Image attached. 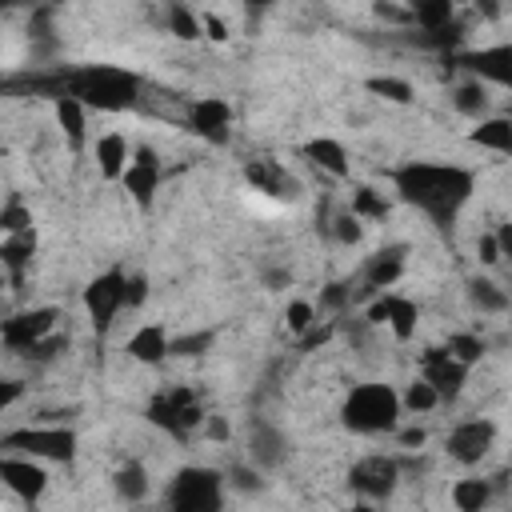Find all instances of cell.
Listing matches in <instances>:
<instances>
[{
  "label": "cell",
  "mask_w": 512,
  "mask_h": 512,
  "mask_svg": "<svg viewBox=\"0 0 512 512\" xmlns=\"http://www.w3.org/2000/svg\"><path fill=\"white\" fill-rule=\"evenodd\" d=\"M388 180H392L396 200L416 208L440 232H448L460 220V212H464V204L472 200V188H476L472 168L436 164V160H408V164L392 168Z\"/></svg>",
  "instance_id": "cell-1"
},
{
  "label": "cell",
  "mask_w": 512,
  "mask_h": 512,
  "mask_svg": "<svg viewBox=\"0 0 512 512\" xmlns=\"http://www.w3.org/2000/svg\"><path fill=\"white\" fill-rule=\"evenodd\" d=\"M140 88V76L120 64H80L56 72V96L68 92L80 104H88V112H128L140 104Z\"/></svg>",
  "instance_id": "cell-2"
},
{
  "label": "cell",
  "mask_w": 512,
  "mask_h": 512,
  "mask_svg": "<svg viewBox=\"0 0 512 512\" xmlns=\"http://www.w3.org/2000/svg\"><path fill=\"white\" fill-rule=\"evenodd\" d=\"M400 412H404V400L396 396L392 384H380V380H368V384H356L344 404H340V420L348 432H360V436H380V432H396L400 428Z\"/></svg>",
  "instance_id": "cell-3"
},
{
  "label": "cell",
  "mask_w": 512,
  "mask_h": 512,
  "mask_svg": "<svg viewBox=\"0 0 512 512\" xmlns=\"http://www.w3.org/2000/svg\"><path fill=\"white\" fill-rule=\"evenodd\" d=\"M224 472L208 468V464H188L172 476V488H168V508L176 512H216L224 504Z\"/></svg>",
  "instance_id": "cell-4"
},
{
  "label": "cell",
  "mask_w": 512,
  "mask_h": 512,
  "mask_svg": "<svg viewBox=\"0 0 512 512\" xmlns=\"http://www.w3.org/2000/svg\"><path fill=\"white\" fill-rule=\"evenodd\" d=\"M0 444L8 452H24L36 460H52V464H72L76 460V432L64 424H24V428H8L0 436Z\"/></svg>",
  "instance_id": "cell-5"
},
{
  "label": "cell",
  "mask_w": 512,
  "mask_h": 512,
  "mask_svg": "<svg viewBox=\"0 0 512 512\" xmlns=\"http://www.w3.org/2000/svg\"><path fill=\"white\" fill-rule=\"evenodd\" d=\"M148 420H152L160 432H168L172 440L188 444L192 432H196L208 416H204V408H200V400H196L192 388H164V392H156V396L148 400Z\"/></svg>",
  "instance_id": "cell-6"
},
{
  "label": "cell",
  "mask_w": 512,
  "mask_h": 512,
  "mask_svg": "<svg viewBox=\"0 0 512 512\" xmlns=\"http://www.w3.org/2000/svg\"><path fill=\"white\" fill-rule=\"evenodd\" d=\"M84 308L96 332H108L116 324V312L128 308V272L124 268H108L100 276L88 280L84 288Z\"/></svg>",
  "instance_id": "cell-7"
},
{
  "label": "cell",
  "mask_w": 512,
  "mask_h": 512,
  "mask_svg": "<svg viewBox=\"0 0 512 512\" xmlns=\"http://www.w3.org/2000/svg\"><path fill=\"white\" fill-rule=\"evenodd\" d=\"M400 476H404V468H400L396 456H364L348 468V484L364 500H388L396 492Z\"/></svg>",
  "instance_id": "cell-8"
},
{
  "label": "cell",
  "mask_w": 512,
  "mask_h": 512,
  "mask_svg": "<svg viewBox=\"0 0 512 512\" xmlns=\"http://www.w3.org/2000/svg\"><path fill=\"white\" fill-rule=\"evenodd\" d=\"M244 452H248V460H252L260 472H276V468L288 464L292 444H288V436H284L272 420L252 416L248 428H244Z\"/></svg>",
  "instance_id": "cell-9"
},
{
  "label": "cell",
  "mask_w": 512,
  "mask_h": 512,
  "mask_svg": "<svg viewBox=\"0 0 512 512\" xmlns=\"http://www.w3.org/2000/svg\"><path fill=\"white\" fill-rule=\"evenodd\" d=\"M452 64H460L468 76L484 80L488 88H508L512 92V44L468 48V52H456Z\"/></svg>",
  "instance_id": "cell-10"
},
{
  "label": "cell",
  "mask_w": 512,
  "mask_h": 512,
  "mask_svg": "<svg viewBox=\"0 0 512 512\" xmlns=\"http://www.w3.org/2000/svg\"><path fill=\"white\" fill-rule=\"evenodd\" d=\"M56 320H60L56 308H28V312H16L12 320H4L0 340H4L8 352H24V356H28L40 340H48V336L56 332Z\"/></svg>",
  "instance_id": "cell-11"
},
{
  "label": "cell",
  "mask_w": 512,
  "mask_h": 512,
  "mask_svg": "<svg viewBox=\"0 0 512 512\" xmlns=\"http://www.w3.org/2000/svg\"><path fill=\"white\" fill-rule=\"evenodd\" d=\"M364 320L368 324H388L392 328V336L400 340V344H408L412 336H416V324H420V308H416V300H408V296H400V292H376V300L368 304V312H364Z\"/></svg>",
  "instance_id": "cell-12"
},
{
  "label": "cell",
  "mask_w": 512,
  "mask_h": 512,
  "mask_svg": "<svg viewBox=\"0 0 512 512\" xmlns=\"http://www.w3.org/2000/svg\"><path fill=\"white\" fill-rule=\"evenodd\" d=\"M0 484L8 492H16L24 504H36L48 488V472L36 456H24V452H4L0 456Z\"/></svg>",
  "instance_id": "cell-13"
},
{
  "label": "cell",
  "mask_w": 512,
  "mask_h": 512,
  "mask_svg": "<svg viewBox=\"0 0 512 512\" xmlns=\"http://www.w3.org/2000/svg\"><path fill=\"white\" fill-rule=\"evenodd\" d=\"M420 376L440 392V400H456L464 392V384H468V364H460L444 344H436V348H424Z\"/></svg>",
  "instance_id": "cell-14"
},
{
  "label": "cell",
  "mask_w": 512,
  "mask_h": 512,
  "mask_svg": "<svg viewBox=\"0 0 512 512\" xmlns=\"http://www.w3.org/2000/svg\"><path fill=\"white\" fill-rule=\"evenodd\" d=\"M492 440H496V424H492V420H460V424L448 432L444 448H448V456H452L456 464L472 468V464H480V460L488 456Z\"/></svg>",
  "instance_id": "cell-15"
},
{
  "label": "cell",
  "mask_w": 512,
  "mask_h": 512,
  "mask_svg": "<svg viewBox=\"0 0 512 512\" xmlns=\"http://www.w3.org/2000/svg\"><path fill=\"white\" fill-rule=\"evenodd\" d=\"M120 184H124V192L136 200V208L148 212V208L156 204V192H160V160H156V152H152V148H136L128 172L120 176Z\"/></svg>",
  "instance_id": "cell-16"
},
{
  "label": "cell",
  "mask_w": 512,
  "mask_h": 512,
  "mask_svg": "<svg viewBox=\"0 0 512 512\" xmlns=\"http://www.w3.org/2000/svg\"><path fill=\"white\" fill-rule=\"evenodd\" d=\"M188 128L200 140H208V144H224L228 132H232V108H228V100L224 96H200V100H192Z\"/></svg>",
  "instance_id": "cell-17"
},
{
  "label": "cell",
  "mask_w": 512,
  "mask_h": 512,
  "mask_svg": "<svg viewBox=\"0 0 512 512\" xmlns=\"http://www.w3.org/2000/svg\"><path fill=\"white\" fill-rule=\"evenodd\" d=\"M244 180H248V188H256L260 196H272V200H296V192H300V184L292 180V172L280 160H272V156L248 160L244 164Z\"/></svg>",
  "instance_id": "cell-18"
},
{
  "label": "cell",
  "mask_w": 512,
  "mask_h": 512,
  "mask_svg": "<svg viewBox=\"0 0 512 512\" xmlns=\"http://www.w3.org/2000/svg\"><path fill=\"white\" fill-rule=\"evenodd\" d=\"M404 252H408L404 244H388V248L372 252L368 264H364V288H368V292L392 288V284L404 276Z\"/></svg>",
  "instance_id": "cell-19"
},
{
  "label": "cell",
  "mask_w": 512,
  "mask_h": 512,
  "mask_svg": "<svg viewBox=\"0 0 512 512\" xmlns=\"http://www.w3.org/2000/svg\"><path fill=\"white\" fill-rule=\"evenodd\" d=\"M124 352H128L132 360H140V364H164V360L172 356V340H168V332H164L160 324H140V328L128 336Z\"/></svg>",
  "instance_id": "cell-20"
},
{
  "label": "cell",
  "mask_w": 512,
  "mask_h": 512,
  "mask_svg": "<svg viewBox=\"0 0 512 512\" xmlns=\"http://www.w3.org/2000/svg\"><path fill=\"white\" fill-rule=\"evenodd\" d=\"M92 156H96V168H100L104 180H120V176L128 172V164H132V148H128V140H124L120 132H104V136H96Z\"/></svg>",
  "instance_id": "cell-21"
},
{
  "label": "cell",
  "mask_w": 512,
  "mask_h": 512,
  "mask_svg": "<svg viewBox=\"0 0 512 512\" xmlns=\"http://www.w3.org/2000/svg\"><path fill=\"white\" fill-rule=\"evenodd\" d=\"M304 156H308L312 168H320V172H328V176H336V180H344V176L352 172L344 144L332 140V136H312V140L304 144Z\"/></svg>",
  "instance_id": "cell-22"
},
{
  "label": "cell",
  "mask_w": 512,
  "mask_h": 512,
  "mask_svg": "<svg viewBox=\"0 0 512 512\" xmlns=\"http://www.w3.org/2000/svg\"><path fill=\"white\" fill-rule=\"evenodd\" d=\"M52 108H56V124L68 136V144L84 148V140H88V104H80L76 96L60 92V96H52Z\"/></svg>",
  "instance_id": "cell-23"
},
{
  "label": "cell",
  "mask_w": 512,
  "mask_h": 512,
  "mask_svg": "<svg viewBox=\"0 0 512 512\" xmlns=\"http://www.w3.org/2000/svg\"><path fill=\"white\" fill-rule=\"evenodd\" d=\"M468 140L484 152H496V156H512V120L504 116H484L476 120V128L468 132Z\"/></svg>",
  "instance_id": "cell-24"
},
{
  "label": "cell",
  "mask_w": 512,
  "mask_h": 512,
  "mask_svg": "<svg viewBox=\"0 0 512 512\" xmlns=\"http://www.w3.org/2000/svg\"><path fill=\"white\" fill-rule=\"evenodd\" d=\"M452 108L464 116V120H484L488 116V84L484 80H476V76H468V80H460L456 88H452Z\"/></svg>",
  "instance_id": "cell-25"
},
{
  "label": "cell",
  "mask_w": 512,
  "mask_h": 512,
  "mask_svg": "<svg viewBox=\"0 0 512 512\" xmlns=\"http://www.w3.org/2000/svg\"><path fill=\"white\" fill-rule=\"evenodd\" d=\"M32 252H36V232H32V228H28V232H16V236H4L0 260H4V268H8L12 280L24 276V268L32 264Z\"/></svg>",
  "instance_id": "cell-26"
},
{
  "label": "cell",
  "mask_w": 512,
  "mask_h": 512,
  "mask_svg": "<svg viewBox=\"0 0 512 512\" xmlns=\"http://www.w3.org/2000/svg\"><path fill=\"white\" fill-rule=\"evenodd\" d=\"M404 8L412 12V24L416 28H448L452 24V12H456V0H404Z\"/></svg>",
  "instance_id": "cell-27"
},
{
  "label": "cell",
  "mask_w": 512,
  "mask_h": 512,
  "mask_svg": "<svg viewBox=\"0 0 512 512\" xmlns=\"http://www.w3.org/2000/svg\"><path fill=\"white\" fill-rule=\"evenodd\" d=\"M112 488H116V496H120V500L140 504V500L148 496V472H144V464H140V460L120 464V468H116V476H112Z\"/></svg>",
  "instance_id": "cell-28"
},
{
  "label": "cell",
  "mask_w": 512,
  "mask_h": 512,
  "mask_svg": "<svg viewBox=\"0 0 512 512\" xmlns=\"http://www.w3.org/2000/svg\"><path fill=\"white\" fill-rule=\"evenodd\" d=\"M488 500H492V480L468 476V480H456V484H452V504H456L460 512H480Z\"/></svg>",
  "instance_id": "cell-29"
},
{
  "label": "cell",
  "mask_w": 512,
  "mask_h": 512,
  "mask_svg": "<svg viewBox=\"0 0 512 512\" xmlns=\"http://www.w3.org/2000/svg\"><path fill=\"white\" fill-rule=\"evenodd\" d=\"M468 304H472L476 312H492V316H496V312L508 308V292H504L500 284L476 276V280H468Z\"/></svg>",
  "instance_id": "cell-30"
},
{
  "label": "cell",
  "mask_w": 512,
  "mask_h": 512,
  "mask_svg": "<svg viewBox=\"0 0 512 512\" xmlns=\"http://www.w3.org/2000/svg\"><path fill=\"white\" fill-rule=\"evenodd\" d=\"M352 212H356L360 220H384V216L392 212V204H388V196H384L376 184H356V192H352Z\"/></svg>",
  "instance_id": "cell-31"
},
{
  "label": "cell",
  "mask_w": 512,
  "mask_h": 512,
  "mask_svg": "<svg viewBox=\"0 0 512 512\" xmlns=\"http://www.w3.org/2000/svg\"><path fill=\"white\" fill-rule=\"evenodd\" d=\"M168 28L180 40H200L204 36V16H196L188 4H172L168 8Z\"/></svg>",
  "instance_id": "cell-32"
},
{
  "label": "cell",
  "mask_w": 512,
  "mask_h": 512,
  "mask_svg": "<svg viewBox=\"0 0 512 512\" xmlns=\"http://www.w3.org/2000/svg\"><path fill=\"white\" fill-rule=\"evenodd\" d=\"M364 88L372 96H380V100H392V104H408L412 100V84L400 80V76H368Z\"/></svg>",
  "instance_id": "cell-33"
},
{
  "label": "cell",
  "mask_w": 512,
  "mask_h": 512,
  "mask_svg": "<svg viewBox=\"0 0 512 512\" xmlns=\"http://www.w3.org/2000/svg\"><path fill=\"white\" fill-rule=\"evenodd\" d=\"M444 348H448V352H452L460 364H468V368H472V364L484 356V340H480L476 332H452V336L444 340Z\"/></svg>",
  "instance_id": "cell-34"
},
{
  "label": "cell",
  "mask_w": 512,
  "mask_h": 512,
  "mask_svg": "<svg viewBox=\"0 0 512 512\" xmlns=\"http://www.w3.org/2000/svg\"><path fill=\"white\" fill-rule=\"evenodd\" d=\"M400 400H404V408H408V412H432L436 404H444V400H440V392H436L424 376H420V380H412V384L404 388V396H400Z\"/></svg>",
  "instance_id": "cell-35"
},
{
  "label": "cell",
  "mask_w": 512,
  "mask_h": 512,
  "mask_svg": "<svg viewBox=\"0 0 512 512\" xmlns=\"http://www.w3.org/2000/svg\"><path fill=\"white\" fill-rule=\"evenodd\" d=\"M212 340H216V332H188V336H176V340H172V356H184V360L204 356V352L212 348Z\"/></svg>",
  "instance_id": "cell-36"
},
{
  "label": "cell",
  "mask_w": 512,
  "mask_h": 512,
  "mask_svg": "<svg viewBox=\"0 0 512 512\" xmlns=\"http://www.w3.org/2000/svg\"><path fill=\"white\" fill-rule=\"evenodd\" d=\"M224 480L236 488V492H260L264 488V480H260V468L248 460V464H232L228 472H224Z\"/></svg>",
  "instance_id": "cell-37"
},
{
  "label": "cell",
  "mask_w": 512,
  "mask_h": 512,
  "mask_svg": "<svg viewBox=\"0 0 512 512\" xmlns=\"http://www.w3.org/2000/svg\"><path fill=\"white\" fill-rule=\"evenodd\" d=\"M0 228H4V236L28 232V228H32V212H28L20 200H8V204H4V212H0Z\"/></svg>",
  "instance_id": "cell-38"
},
{
  "label": "cell",
  "mask_w": 512,
  "mask_h": 512,
  "mask_svg": "<svg viewBox=\"0 0 512 512\" xmlns=\"http://www.w3.org/2000/svg\"><path fill=\"white\" fill-rule=\"evenodd\" d=\"M332 236L340 240V244H356L360 236H364V220L348 208V212H340V216H332Z\"/></svg>",
  "instance_id": "cell-39"
},
{
  "label": "cell",
  "mask_w": 512,
  "mask_h": 512,
  "mask_svg": "<svg viewBox=\"0 0 512 512\" xmlns=\"http://www.w3.org/2000/svg\"><path fill=\"white\" fill-rule=\"evenodd\" d=\"M284 320H288V332L304 336V332L316 324V304H308V300H292L288 312H284Z\"/></svg>",
  "instance_id": "cell-40"
},
{
  "label": "cell",
  "mask_w": 512,
  "mask_h": 512,
  "mask_svg": "<svg viewBox=\"0 0 512 512\" xmlns=\"http://www.w3.org/2000/svg\"><path fill=\"white\" fill-rule=\"evenodd\" d=\"M352 304V284H328L324 292H320V308H328V312H344Z\"/></svg>",
  "instance_id": "cell-41"
},
{
  "label": "cell",
  "mask_w": 512,
  "mask_h": 512,
  "mask_svg": "<svg viewBox=\"0 0 512 512\" xmlns=\"http://www.w3.org/2000/svg\"><path fill=\"white\" fill-rule=\"evenodd\" d=\"M476 260H480V264H488V268L504 260V256H500V244H496V232H492V236H480V240H476Z\"/></svg>",
  "instance_id": "cell-42"
},
{
  "label": "cell",
  "mask_w": 512,
  "mask_h": 512,
  "mask_svg": "<svg viewBox=\"0 0 512 512\" xmlns=\"http://www.w3.org/2000/svg\"><path fill=\"white\" fill-rule=\"evenodd\" d=\"M372 12H376L380 20H388V24H412V12H408V8H396V4H384V0H376Z\"/></svg>",
  "instance_id": "cell-43"
},
{
  "label": "cell",
  "mask_w": 512,
  "mask_h": 512,
  "mask_svg": "<svg viewBox=\"0 0 512 512\" xmlns=\"http://www.w3.org/2000/svg\"><path fill=\"white\" fill-rule=\"evenodd\" d=\"M260 280H264V288H268V292L292 288V272H288V268H264V272H260Z\"/></svg>",
  "instance_id": "cell-44"
},
{
  "label": "cell",
  "mask_w": 512,
  "mask_h": 512,
  "mask_svg": "<svg viewBox=\"0 0 512 512\" xmlns=\"http://www.w3.org/2000/svg\"><path fill=\"white\" fill-rule=\"evenodd\" d=\"M148 296V280L144 276H128V308H140Z\"/></svg>",
  "instance_id": "cell-45"
},
{
  "label": "cell",
  "mask_w": 512,
  "mask_h": 512,
  "mask_svg": "<svg viewBox=\"0 0 512 512\" xmlns=\"http://www.w3.org/2000/svg\"><path fill=\"white\" fill-rule=\"evenodd\" d=\"M204 36L216 40V44H224V40H228V24H224L220 16H204Z\"/></svg>",
  "instance_id": "cell-46"
},
{
  "label": "cell",
  "mask_w": 512,
  "mask_h": 512,
  "mask_svg": "<svg viewBox=\"0 0 512 512\" xmlns=\"http://www.w3.org/2000/svg\"><path fill=\"white\" fill-rule=\"evenodd\" d=\"M396 440L404 448H420L424 444V428H396Z\"/></svg>",
  "instance_id": "cell-47"
},
{
  "label": "cell",
  "mask_w": 512,
  "mask_h": 512,
  "mask_svg": "<svg viewBox=\"0 0 512 512\" xmlns=\"http://www.w3.org/2000/svg\"><path fill=\"white\" fill-rule=\"evenodd\" d=\"M496 244H500V256L512 260V224H500L496 228Z\"/></svg>",
  "instance_id": "cell-48"
},
{
  "label": "cell",
  "mask_w": 512,
  "mask_h": 512,
  "mask_svg": "<svg viewBox=\"0 0 512 512\" xmlns=\"http://www.w3.org/2000/svg\"><path fill=\"white\" fill-rule=\"evenodd\" d=\"M468 4H472L484 20H496V16H500V0H468Z\"/></svg>",
  "instance_id": "cell-49"
},
{
  "label": "cell",
  "mask_w": 512,
  "mask_h": 512,
  "mask_svg": "<svg viewBox=\"0 0 512 512\" xmlns=\"http://www.w3.org/2000/svg\"><path fill=\"white\" fill-rule=\"evenodd\" d=\"M208 436H212V440H228V424H220V420H208Z\"/></svg>",
  "instance_id": "cell-50"
},
{
  "label": "cell",
  "mask_w": 512,
  "mask_h": 512,
  "mask_svg": "<svg viewBox=\"0 0 512 512\" xmlns=\"http://www.w3.org/2000/svg\"><path fill=\"white\" fill-rule=\"evenodd\" d=\"M272 4H276V0H244V8H248L252 16H260V12H268Z\"/></svg>",
  "instance_id": "cell-51"
},
{
  "label": "cell",
  "mask_w": 512,
  "mask_h": 512,
  "mask_svg": "<svg viewBox=\"0 0 512 512\" xmlns=\"http://www.w3.org/2000/svg\"><path fill=\"white\" fill-rule=\"evenodd\" d=\"M4 4H24V0H4Z\"/></svg>",
  "instance_id": "cell-52"
},
{
  "label": "cell",
  "mask_w": 512,
  "mask_h": 512,
  "mask_svg": "<svg viewBox=\"0 0 512 512\" xmlns=\"http://www.w3.org/2000/svg\"><path fill=\"white\" fill-rule=\"evenodd\" d=\"M508 472H512V464H508Z\"/></svg>",
  "instance_id": "cell-53"
}]
</instances>
